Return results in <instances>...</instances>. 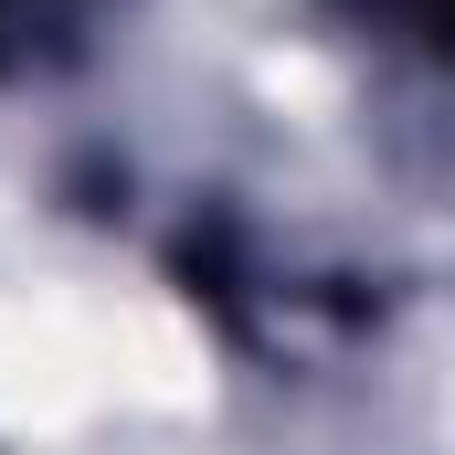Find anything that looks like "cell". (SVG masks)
Instances as JSON below:
<instances>
[{"label":"cell","instance_id":"cell-1","mask_svg":"<svg viewBox=\"0 0 455 455\" xmlns=\"http://www.w3.org/2000/svg\"><path fill=\"white\" fill-rule=\"evenodd\" d=\"M360 21H371L381 43H413V53L455 64V0H360Z\"/></svg>","mask_w":455,"mask_h":455},{"label":"cell","instance_id":"cell-2","mask_svg":"<svg viewBox=\"0 0 455 455\" xmlns=\"http://www.w3.org/2000/svg\"><path fill=\"white\" fill-rule=\"evenodd\" d=\"M21 11H43V0H0V43H11V21H21Z\"/></svg>","mask_w":455,"mask_h":455}]
</instances>
